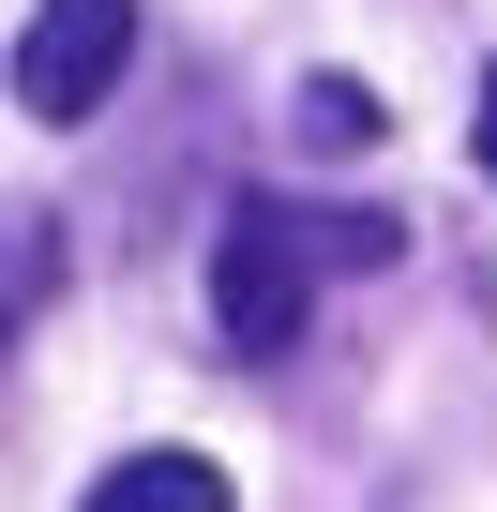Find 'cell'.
<instances>
[{
	"label": "cell",
	"mask_w": 497,
	"mask_h": 512,
	"mask_svg": "<svg viewBox=\"0 0 497 512\" xmlns=\"http://www.w3.org/2000/svg\"><path fill=\"white\" fill-rule=\"evenodd\" d=\"M392 256H407V211L241 196V211L211 226V332H226L241 362H272V347H302V317H317L332 272H392Z\"/></svg>",
	"instance_id": "obj_1"
},
{
	"label": "cell",
	"mask_w": 497,
	"mask_h": 512,
	"mask_svg": "<svg viewBox=\"0 0 497 512\" xmlns=\"http://www.w3.org/2000/svg\"><path fill=\"white\" fill-rule=\"evenodd\" d=\"M121 76H136V0H31L16 61H0V91L31 121H91Z\"/></svg>",
	"instance_id": "obj_2"
},
{
	"label": "cell",
	"mask_w": 497,
	"mask_h": 512,
	"mask_svg": "<svg viewBox=\"0 0 497 512\" xmlns=\"http://www.w3.org/2000/svg\"><path fill=\"white\" fill-rule=\"evenodd\" d=\"M76 512H241V497H226V467H211V452H121Z\"/></svg>",
	"instance_id": "obj_3"
},
{
	"label": "cell",
	"mask_w": 497,
	"mask_h": 512,
	"mask_svg": "<svg viewBox=\"0 0 497 512\" xmlns=\"http://www.w3.org/2000/svg\"><path fill=\"white\" fill-rule=\"evenodd\" d=\"M61 287V226L31 211V196H0V347L31 332V302Z\"/></svg>",
	"instance_id": "obj_4"
},
{
	"label": "cell",
	"mask_w": 497,
	"mask_h": 512,
	"mask_svg": "<svg viewBox=\"0 0 497 512\" xmlns=\"http://www.w3.org/2000/svg\"><path fill=\"white\" fill-rule=\"evenodd\" d=\"M287 121H302V151H362V136H377V91H362V76H317Z\"/></svg>",
	"instance_id": "obj_5"
},
{
	"label": "cell",
	"mask_w": 497,
	"mask_h": 512,
	"mask_svg": "<svg viewBox=\"0 0 497 512\" xmlns=\"http://www.w3.org/2000/svg\"><path fill=\"white\" fill-rule=\"evenodd\" d=\"M467 151H482V181H497V76H482V121H467Z\"/></svg>",
	"instance_id": "obj_6"
}]
</instances>
